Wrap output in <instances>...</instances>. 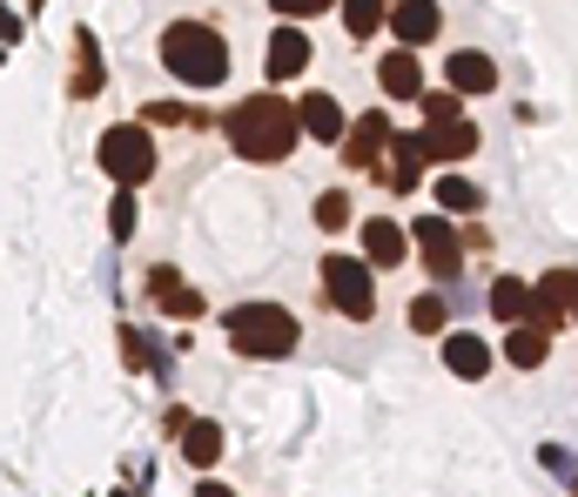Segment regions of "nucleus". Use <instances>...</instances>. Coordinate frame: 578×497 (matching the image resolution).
Listing matches in <instances>:
<instances>
[{
	"label": "nucleus",
	"mask_w": 578,
	"mask_h": 497,
	"mask_svg": "<svg viewBox=\"0 0 578 497\" xmlns=\"http://www.w3.org/2000/svg\"><path fill=\"white\" fill-rule=\"evenodd\" d=\"M303 135V102L290 95H250L229 108V148L242 161H283Z\"/></svg>",
	"instance_id": "nucleus-1"
},
{
	"label": "nucleus",
	"mask_w": 578,
	"mask_h": 497,
	"mask_svg": "<svg viewBox=\"0 0 578 497\" xmlns=\"http://www.w3.org/2000/svg\"><path fill=\"white\" fill-rule=\"evenodd\" d=\"M161 67H169L176 81H189V88H222L229 74V47L216 28L202 21H176L169 34H161Z\"/></svg>",
	"instance_id": "nucleus-2"
},
{
	"label": "nucleus",
	"mask_w": 578,
	"mask_h": 497,
	"mask_svg": "<svg viewBox=\"0 0 578 497\" xmlns=\"http://www.w3.org/2000/svg\"><path fill=\"white\" fill-rule=\"evenodd\" d=\"M229 343L256 363H276L296 350V316L283 303H242V309H229Z\"/></svg>",
	"instance_id": "nucleus-3"
},
{
	"label": "nucleus",
	"mask_w": 578,
	"mask_h": 497,
	"mask_svg": "<svg viewBox=\"0 0 578 497\" xmlns=\"http://www.w3.org/2000/svg\"><path fill=\"white\" fill-rule=\"evenodd\" d=\"M102 169H108L122 189H141V182L155 176V141H148V128L115 121V128L102 135Z\"/></svg>",
	"instance_id": "nucleus-4"
},
{
	"label": "nucleus",
	"mask_w": 578,
	"mask_h": 497,
	"mask_svg": "<svg viewBox=\"0 0 578 497\" xmlns=\"http://www.w3.org/2000/svg\"><path fill=\"white\" fill-rule=\"evenodd\" d=\"M424 148H431V161L477 155V128L458 115V95H424Z\"/></svg>",
	"instance_id": "nucleus-5"
},
{
	"label": "nucleus",
	"mask_w": 578,
	"mask_h": 497,
	"mask_svg": "<svg viewBox=\"0 0 578 497\" xmlns=\"http://www.w3.org/2000/svg\"><path fill=\"white\" fill-rule=\"evenodd\" d=\"M323 289H329V303H337L350 322H370L377 296H370V269H364V263H350V256H323Z\"/></svg>",
	"instance_id": "nucleus-6"
},
{
	"label": "nucleus",
	"mask_w": 578,
	"mask_h": 497,
	"mask_svg": "<svg viewBox=\"0 0 578 497\" xmlns=\"http://www.w3.org/2000/svg\"><path fill=\"white\" fill-rule=\"evenodd\" d=\"M410 242L424 248V269H431L438 283H451V276H458L464 248H458V229H451V215H424L418 229H410Z\"/></svg>",
	"instance_id": "nucleus-7"
},
{
	"label": "nucleus",
	"mask_w": 578,
	"mask_h": 497,
	"mask_svg": "<svg viewBox=\"0 0 578 497\" xmlns=\"http://www.w3.org/2000/svg\"><path fill=\"white\" fill-rule=\"evenodd\" d=\"M377 81H383L390 102H424V67H418V54H410V47L383 54V61H377Z\"/></svg>",
	"instance_id": "nucleus-8"
},
{
	"label": "nucleus",
	"mask_w": 578,
	"mask_h": 497,
	"mask_svg": "<svg viewBox=\"0 0 578 497\" xmlns=\"http://www.w3.org/2000/svg\"><path fill=\"white\" fill-rule=\"evenodd\" d=\"M390 28H397L403 47H424V41H438L444 14H438V0H397V8H390Z\"/></svg>",
	"instance_id": "nucleus-9"
},
{
	"label": "nucleus",
	"mask_w": 578,
	"mask_h": 497,
	"mask_svg": "<svg viewBox=\"0 0 578 497\" xmlns=\"http://www.w3.org/2000/svg\"><path fill=\"white\" fill-rule=\"evenodd\" d=\"M565 316H578V269H551V276L538 283V316H532V322L558 329Z\"/></svg>",
	"instance_id": "nucleus-10"
},
{
	"label": "nucleus",
	"mask_w": 578,
	"mask_h": 497,
	"mask_svg": "<svg viewBox=\"0 0 578 497\" xmlns=\"http://www.w3.org/2000/svg\"><path fill=\"white\" fill-rule=\"evenodd\" d=\"M444 81L458 95H491V88H498V67H491V54H477V47H458L444 61Z\"/></svg>",
	"instance_id": "nucleus-11"
},
{
	"label": "nucleus",
	"mask_w": 578,
	"mask_h": 497,
	"mask_svg": "<svg viewBox=\"0 0 578 497\" xmlns=\"http://www.w3.org/2000/svg\"><path fill=\"white\" fill-rule=\"evenodd\" d=\"M390 141H397V135H390V121H383V115H357V128H350V141H344L350 169H377Z\"/></svg>",
	"instance_id": "nucleus-12"
},
{
	"label": "nucleus",
	"mask_w": 578,
	"mask_h": 497,
	"mask_svg": "<svg viewBox=\"0 0 578 497\" xmlns=\"http://www.w3.org/2000/svg\"><path fill=\"white\" fill-rule=\"evenodd\" d=\"M424 161H431V148H424V135H397L390 141V161H383V176H390V189H418V176H424Z\"/></svg>",
	"instance_id": "nucleus-13"
},
{
	"label": "nucleus",
	"mask_w": 578,
	"mask_h": 497,
	"mask_svg": "<svg viewBox=\"0 0 578 497\" xmlns=\"http://www.w3.org/2000/svg\"><path fill=\"white\" fill-rule=\"evenodd\" d=\"M148 296L161 303V309H169V316H202V296L169 269V263H161V269H148Z\"/></svg>",
	"instance_id": "nucleus-14"
},
{
	"label": "nucleus",
	"mask_w": 578,
	"mask_h": 497,
	"mask_svg": "<svg viewBox=\"0 0 578 497\" xmlns=\"http://www.w3.org/2000/svg\"><path fill=\"white\" fill-rule=\"evenodd\" d=\"M491 316L498 322H532L538 316V289H525L518 276H498L491 283Z\"/></svg>",
	"instance_id": "nucleus-15"
},
{
	"label": "nucleus",
	"mask_w": 578,
	"mask_h": 497,
	"mask_svg": "<svg viewBox=\"0 0 578 497\" xmlns=\"http://www.w3.org/2000/svg\"><path fill=\"white\" fill-rule=\"evenodd\" d=\"M303 135H309V141H344V108H337V95H303Z\"/></svg>",
	"instance_id": "nucleus-16"
},
{
	"label": "nucleus",
	"mask_w": 578,
	"mask_h": 497,
	"mask_svg": "<svg viewBox=\"0 0 578 497\" xmlns=\"http://www.w3.org/2000/svg\"><path fill=\"white\" fill-rule=\"evenodd\" d=\"M303 67H309V41H303L296 28L270 34V81H296Z\"/></svg>",
	"instance_id": "nucleus-17"
},
{
	"label": "nucleus",
	"mask_w": 578,
	"mask_h": 497,
	"mask_svg": "<svg viewBox=\"0 0 578 497\" xmlns=\"http://www.w3.org/2000/svg\"><path fill=\"white\" fill-rule=\"evenodd\" d=\"M505 357L518 370H538L545 363V322H505Z\"/></svg>",
	"instance_id": "nucleus-18"
},
{
	"label": "nucleus",
	"mask_w": 578,
	"mask_h": 497,
	"mask_svg": "<svg viewBox=\"0 0 578 497\" xmlns=\"http://www.w3.org/2000/svg\"><path fill=\"white\" fill-rule=\"evenodd\" d=\"M364 248H370L377 269H397V263H403V229H397L390 215H377V222H364Z\"/></svg>",
	"instance_id": "nucleus-19"
},
{
	"label": "nucleus",
	"mask_w": 578,
	"mask_h": 497,
	"mask_svg": "<svg viewBox=\"0 0 578 497\" xmlns=\"http://www.w3.org/2000/svg\"><path fill=\"white\" fill-rule=\"evenodd\" d=\"M182 457H189L196 470H209V464L222 457V424H209V417H196V424H182Z\"/></svg>",
	"instance_id": "nucleus-20"
},
{
	"label": "nucleus",
	"mask_w": 578,
	"mask_h": 497,
	"mask_svg": "<svg viewBox=\"0 0 578 497\" xmlns=\"http://www.w3.org/2000/svg\"><path fill=\"white\" fill-rule=\"evenodd\" d=\"M74 95H102V47H95V34H74Z\"/></svg>",
	"instance_id": "nucleus-21"
},
{
	"label": "nucleus",
	"mask_w": 578,
	"mask_h": 497,
	"mask_svg": "<svg viewBox=\"0 0 578 497\" xmlns=\"http://www.w3.org/2000/svg\"><path fill=\"white\" fill-rule=\"evenodd\" d=\"M444 363H451L458 377H484V370H491V350H484L477 337H464V329H458V337H444Z\"/></svg>",
	"instance_id": "nucleus-22"
},
{
	"label": "nucleus",
	"mask_w": 578,
	"mask_h": 497,
	"mask_svg": "<svg viewBox=\"0 0 578 497\" xmlns=\"http://www.w3.org/2000/svg\"><path fill=\"white\" fill-rule=\"evenodd\" d=\"M431 195H438V209H444V215H477V209H484V195H477L464 176H444Z\"/></svg>",
	"instance_id": "nucleus-23"
},
{
	"label": "nucleus",
	"mask_w": 578,
	"mask_h": 497,
	"mask_svg": "<svg viewBox=\"0 0 578 497\" xmlns=\"http://www.w3.org/2000/svg\"><path fill=\"white\" fill-rule=\"evenodd\" d=\"M444 322H451V303L444 296H418V303H410V329H418V337H438Z\"/></svg>",
	"instance_id": "nucleus-24"
},
{
	"label": "nucleus",
	"mask_w": 578,
	"mask_h": 497,
	"mask_svg": "<svg viewBox=\"0 0 578 497\" xmlns=\"http://www.w3.org/2000/svg\"><path fill=\"white\" fill-rule=\"evenodd\" d=\"M383 8H390V0H344V28H350V41H357V34H377V28H383Z\"/></svg>",
	"instance_id": "nucleus-25"
},
{
	"label": "nucleus",
	"mask_w": 578,
	"mask_h": 497,
	"mask_svg": "<svg viewBox=\"0 0 578 497\" xmlns=\"http://www.w3.org/2000/svg\"><path fill=\"white\" fill-rule=\"evenodd\" d=\"M350 222V195H316V229H344Z\"/></svg>",
	"instance_id": "nucleus-26"
},
{
	"label": "nucleus",
	"mask_w": 578,
	"mask_h": 497,
	"mask_svg": "<svg viewBox=\"0 0 578 497\" xmlns=\"http://www.w3.org/2000/svg\"><path fill=\"white\" fill-rule=\"evenodd\" d=\"M108 229H115V242H128V235H135V189H128V195H115V209H108Z\"/></svg>",
	"instance_id": "nucleus-27"
},
{
	"label": "nucleus",
	"mask_w": 578,
	"mask_h": 497,
	"mask_svg": "<svg viewBox=\"0 0 578 497\" xmlns=\"http://www.w3.org/2000/svg\"><path fill=\"white\" fill-rule=\"evenodd\" d=\"M329 8H337V0H276L283 21H309V14H329Z\"/></svg>",
	"instance_id": "nucleus-28"
},
{
	"label": "nucleus",
	"mask_w": 578,
	"mask_h": 497,
	"mask_svg": "<svg viewBox=\"0 0 578 497\" xmlns=\"http://www.w3.org/2000/svg\"><path fill=\"white\" fill-rule=\"evenodd\" d=\"M148 121H155V128H176V121H196V115H189L182 102H155V108H148Z\"/></svg>",
	"instance_id": "nucleus-29"
},
{
	"label": "nucleus",
	"mask_w": 578,
	"mask_h": 497,
	"mask_svg": "<svg viewBox=\"0 0 578 497\" xmlns=\"http://www.w3.org/2000/svg\"><path fill=\"white\" fill-rule=\"evenodd\" d=\"M196 497H235V490H229V484H216V477H209V484H202V490H196Z\"/></svg>",
	"instance_id": "nucleus-30"
},
{
	"label": "nucleus",
	"mask_w": 578,
	"mask_h": 497,
	"mask_svg": "<svg viewBox=\"0 0 578 497\" xmlns=\"http://www.w3.org/2000/svg\"><path fill=\"white\" fill-rule=\"evenodd\" d=\"M571 497H578V470H571Z\"/></svg>",
	"instance_id": "nucleus-31"
}]
</instances>
